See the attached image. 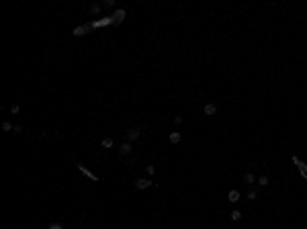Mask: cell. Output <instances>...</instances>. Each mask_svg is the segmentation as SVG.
Wrapping results in <instances>:
<instances>
[{
  "label": "cell",
  "instance_id": "1",
  "mask_svg": "<svg viewBox=\"0 0 307 229\" xmlns=\"http://www.w3.org/2000/svg\"><path fill=\"white\" fill-rule=\"evenodd\" d=\"M125 16H127L125 8H117L115 12H111V23H113V27H119V25L125 21Z\"/></svg>",
  "mask_w": 307,
  "mask_h": 229
},
{
  "label": "cell",
  "instance_id": "2",
  "mask_svg": "<svg viewBox=\"0 0 307 229\" xmlns=\"http://www.w3.org/2000/svg\"><path fill=\"white\" fill-rule=\"evenodd\" d=\"M90 31H92V25H90V23H84V25H80V27H76L72 33L76 35V37H84V35H88Z\"/></svg>",
  "mask_w": 307,
  "mask_h": 229
},
{
  "label": "cell",
  "instance_id": "3",
  "mask_svg": "<svg viewBox=\"0 0 307 229\" xmlns=\"http://www.w3.org/2000/svg\"><path fill=\"white\" fill-rule=\"evenodd\" d=\"M291 162H293V164H295V166L299 168V172H301V176H303V178L307 180V164H303V162L299 160L297 156H291Z\"/></svg>",
  "mask_w": 307,
  "mask_h": 229
},
{
  "label": "cell",
  "instance_id": "4",
  "mask_svg": "<svg viewBox=\"0 0 307 229\" xmlns=\"http://www.w3.org/2000/svg\"><path fill=\"white\" fill-rule=\"evenodd\" d=\"M90 25H92V29H100V27H109V25L113 27L111 16H102V19H96V21H92Z\"/></svg>",
  "mask_w": 307,
  "mask_h": 229
},
{
  "label": "cell",
  "instance_id": "5",
  "mask_svg": "<svg viewBox=\"0 0 307 229\" xmlns=\"http://www.w3.org/2000/svg\"><path fill=\"white\" fill-rule=\"evenodd\" d=\"M139 135H142V129H139V127H131V129H129V131H127V139L125 141H135V139H139Z\"/></svg>",
  "mask_w": 307,
  "mask_h": 229
},
{
  "label": "cell",
  "instance_id": "6",
  "mask_svg": "<svg viewBox=\"0 0 307 229\" xmlns=\"http://www.w3.org/2000/svg\"><path fill=\"white\" fill-rule=\"evenodd\" d=\"M76 166H78V170L82 172L84 176H88V178H90V180H94V182H98V176L94 174V172H90V170H88L86 166H84V164H76Z\"/></svg>",
  "mask_w": 307,
  "mask_h": 229
},
{
  "label": "cell",
  "instance_id": "7",
  "mask_svg": "<svg viewBox=\"0 0 307 229\" xmlns=\"http://www.w3.org/2000/svg\"><path fill=\"white\" fill-rule=\"evenodd\" d=\"M151 184H154L151 180H143V178H139V180H135V188H139V190H143V188H150Z\"/></svg>",
  "mask_w": 307,
  "mask_h": 229
},
{
  "label": "cell",
  "instance_id": "8",
  "mask_svg": "<svg viewBox=\"0 0 307 229\" xmlns=\"http://www.w3.org/2000/svg\"><path fill=\"white\" fill-rule=\"evenodd\" d=\"M119 153H121V156H127V153H131V143H129V141H123L121 145H119Z\"/></svg>",
  "mask_w": 307,
  "mask_h": 229
},
{
  "label": "cell",
  "instance_id": "9",
  "mask_svg": "<svg viewBox=\"0 0 307 229\" xmlns=\"http://www.w3.org/2000/svg\"><path fill=\"white\" fill-rule=\"evenodd\" d=\"M203 111H205V115H209V117H211V115H215V112H217V107H215L213 103H209V104H205Z\"/></svg>",
  "mask_w": 307,
  "mask_h": 229
},
{
  "label": "cell",
  "instance_id": "10",
  "mask_svg": "<svg viewBox=\"0 0 307 229\" xmlns=\"http://www.w3.org/2000/svg\"><path fill=\"white\" fill-rule=\"evenodd\" d=\"M244 182H246L248 186H252L254 182H256V176H254L252 172H246V174H244Z\"/></svg>",
  "mask_w": 307,
  "mask_h": 229
},
{
  "label": "cell",
  "instance_id": "11",
  "mask_svg": "<svg viewBox=\"0 0 307 229\" xmlns=\"http://www.w3.org/2000/svg\"><path fill=\"white\" fill-rule=\"evenodd\" d=\"M240 196H242V195H240L238 190H229L227 199H229V203H238V200H240Z\"/></svg>",
  "mask_w": 307,
  "mask_h": 229
},
{
  "label": "cell",
  "instance_id": "12",
  "mask_svg": "<svg viewBox=\"0 0 307 229\" xmlns=\"http://www.w3.org/2000/svg\"><path fill=\"white\" fill-rule=\"evenodd\" d=\"M168 139H170V143H174V145H176V143H180V139H182V137H180V133H178V131H172Z\"/></svg>",
  "mask_w": 307,
  "mask_h": 229
},
{
  "label": "cell",
  "instance_id": "13",
  "mask_svg": "<svg viewBox=\"0 0 307 229\" xmlns=\"http://www.w3.org/2000/svg\"><path fill=\"white\" fill-rule=\"evenodd\" d=\"M102 147H107V149H111V147L113 145H115V143H113V139H111V137H105V139H102Z\"/></svg>",
  "mask_w": 307,
  "mask_h": 229
},
{
  "label": "cell",
  "instance_id": "14",
  "mask_svg": "<svg viewBox=\"0 0 307 229\" xmlns=\"http://www.w3.org/2000/svg\"><path fill=\"white\" fill-rule=\"evenodd\" d=\"M100 8H102V4H98V2H94V4H92V6H90V12H92V15H94V16H96V15H98V12H100Z\"/></svg>",
  "mask_w": 307,
  "mask_h": 229
},
{
  "label": "cell",
  "instance_id": "15",
  "mask_svg": "<svg viewBox=\"0 0 307 229\" xmlns=\"http://www.w3.org/2000/svg\"><path fill=\"white\" fill-rule=\"evenodd\" d=\"M100 4H102V8H113L117 2H115V0H105V2H100Z\"/></svg>",
  "mask_w": 307,
  "mask_h": 229
},
{
  "label": "cell",
  "instance_id": "16",
  "mask_svg": "<svg viewBox=\"0 0 307 229\" xmlns=\"http://www.w3.org/2000/svg\"><path fill=\"white\" fill-rule=\"evenodd\" d=\"M47 229H63V225L59 223V221H53V223H49Z\"/></svg>",
  "mask_w": 307,
  "mask_h": 229
},
{
  "label": "cell",
  "instance_id": "17",
  "mask_svg": "<svg viewBox=\"0 0 307 229\" xmlns=\"http://www.w3.org/2000/svg\"><path fill=\"white\" fill-rule=\"evenodd\" d=\"M256 196H258V192H256V190H250V192H248V200H256Z\"/></svg>",
  "mask_w": 307,
  "mask_h": 229
},
{
  "label": "cell",
  "instance_id": "18",
  "mask_svg": "<svg viewBox=\"0 0 307 229\" xmlns=\"http://www.w3.org/2000/svg\"><path fill=\"white\" fill-rule=\"evenodd\" d=\"M258 184L260 186H266L268 184V176H260V178H258Z\"/></svg>",
  "mask_w": 307,
  "mask_h": 229
},
{
  "label": "cell",
  "instance_id": "19",
  "mask_svg": "<svg viewBox=\"0 0 307 229\" xmlns=\"http://www.w3.org/2000/svg\"><path fill=\"white\" fill-rule=\"evenodd\" d=\"M12 129H15V127H12V125H10V123H2V131H12Z\"/></svg>",
  "mask_w": 307,
  "mask_h": 229
},
{
  "label": "cell",
  "instance_id": "20",
  "mask_svg": "<svg viewBox=\"0 0 307 229\" xmlns=\"http://www.w3.org/2000/svg\"><path fill=\"white\" fill-rule=\"evenodd\" d=\"M240 217H242L240 211H231V219H234V221H240Z\"/></svg>",
  "mask_w": 307,
  "mask_h": 229
},
{
  "label": "cell",
  "instance_id": "21",
  "mask_svg": "<svg viewBox=\"0 0 307 229\" xmlns=\"http://www.w3.org/2000/svg\"><path fill=\"white\" fill-rule=\"evenodd\" d=\"M12 133H16V135H19V133H23V127H21V125H15V129H12Z\"/></svg>",
  "mask_w": 307,
  "mask_h": 229
},
{
  "label": "cell",
  "instance_id": "22",
  "mask_svg": "<svg viewBox=\"0 0 307 229\" xmlns=\"http://www.w3.org/2000/svg\"><path fill=\"white\" fill-rule=\"evenodd\" d=\"M146 170H147V174H150V176H154V172H156V168H154V166H147Z\"/></svg>",
  "mask_w": 307,
  "mask_h": 229
},
{
  "label": "cell",
  "instance_id": "23",
  "mask_svg": "<svg viewBox=\"0 0 307 229\" xmlns=\"http://www.w3.org/2000/svg\"><path fill=\"white\" fill-rule=\"evenodd\" d=\"M19 111H21V108L16 107V104H12V107H10V112H19Z\"/></svg>",
  "mask_w": 307,
  "mask_h": 229
}]
</instances>
